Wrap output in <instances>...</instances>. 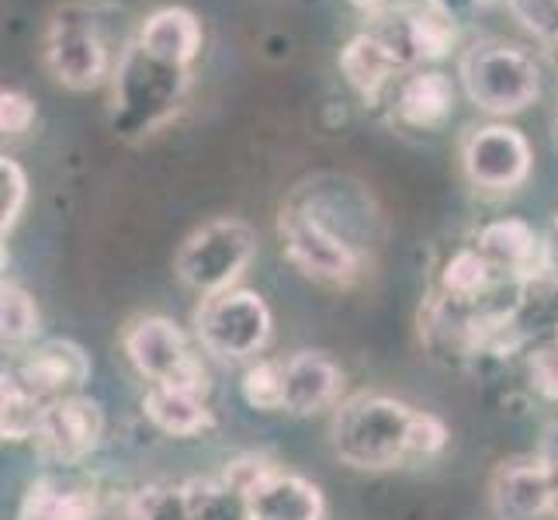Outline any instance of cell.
Wrapping results in <instances>:
<instances>
[{
  "label": "cell",
  "instance_id": "obj_31",
  "mask_svg": "<svg viewBox=\"0 0 558 520\" xmlns=\"http://www.w3.org/2000/svg\"><path fill=\"white\" fill-rule=\"evenodd\" d=\"M423 4L434 8L437 14L451 17L454 25H461V22H469V17H475L478 11H483L489 0H423Z\"/></svg>",
  "mask_w": 558,
  "mask_h": 520
},
{
  "label": "cell",
  "instance_id": "obj_20",
  "mask_svg": "<svg viewBox=\"0 0 558 520\" xmlns=\"http://www.w3.org/2000/svg\"><path fill=\"white\" fill-rule=\"evenodd\" d=\"M143 413L160 434L181 440L202 437L216 427V416H211L205 396L167 389V385H149V392L143 396Z\"/></svg>",
  "mask_w": 558,
  "mask_h": 520
},
{
  "label": "cell",
  "instance_id": "obj_12",
  "mask_svg": "<svg viewBox=\"0 0 558 520\" xmlns=\"http://www.w3.org/2000/svg\"><path fill=\"white\" fill-rule=\"evenodd\" d=\"M496 517L504 520H537L555 507V483L548 458H524L499 465L489 486Z\"/></svg>",
  "mask_w": 558,
  "mask_h": 520
},
{
  "label": "cell",
  "instance_id": "obj_33",
  "mask_svg": "<svg viewBox=\"0 0 558 520\" xmlns=\"http://www.w3.org/2000/svg\"><path fill=\"white\" fill-rule=\"evenodd\" d=\"M555 143H558V114H555Z\"/></svg>",
  "mask_w": 558,
  "mask_h": 520
},
{
  "label": "cell",
  "instance_id": "obj_25",
  "mask_svg": "<svg viewBox=\"0 0 558 520\" xmlns=\"http://www.w3.org/2000/svg\"><path fill=\"white\" fill-rule=\"evenodd\" d=\"M38 334V305L22 285L0 288V337L4 343H28Z\"/></svg>",
  "mask_w": 558,
  "mask_h": 520
},
{
  "label": "cell",
  "instance_id": "obj_2",
  "mask_svg": "<svg viewBox=\"0 0 558 520\" xmlns=\"http://www.w3.org/2000/svg\"><path fill=\"white\" fill-rule=\"evenodd\" d=\"M191 84V70L170 66L132 38L111 73V129L122 140H143L178 114Z\"/></svg>",
  "mask_w": 558,
  "mask_h": 520
},
{
  "label": "cell",
  "instance_id": "obj_28",
  "mask_svg": "<svg viewBox=\"0 0 558 520\" xmlns=\"http://www.w3.org/2000/svg\"><path fill=\"white\" fill-rule=\"evenodd\" d=\"M507 11L537 43L558 49V0H507Z\"/></svg>",
  "mask_w": 558,
  "mask_h": 520
},
{
  "label": "cell",
  "instance_id": "obj_23",
  "mask_svg": "<svg viewBox=\"0 0 558 520\" xmlns=\"http://www.w3.org/2000/svg\"><path fill=\"white\" fill-rule=\"evenodd\" d=\"M0 434L4 440H35L38 423L46 416V399H38L35 392H28L22 382H17L11 372H4L0 378Z\"/></svg>",
  "mask_w": 558,
  "mask_h": 520
},
{
  "label": "cell",
  "instance_id": "obj_7",
  "mask_svg": "<svg viewBox=\"0 0 558 520\" xmlns=\"http://www.w3.org/2000/svg\"><path fill=\"white\" fill-rule=\"evenodd\" d=\"M278 233L288 264L310 281L343 288L361 275V254L323 222L316 208L288 202L278 211Z\"/></svg>",
  "mask_w": 558,
  "mask_h": 520
},
{
  "label": "cell",
  "instance_id": "obj_29",
  "mask_svg": "<svg viewBox=\"0 0 558 520\" xmlns=\"http://www.w3.org/2000/svg\"><path fill=\"white\" fill-rule=\"evenodd\" d=\"M35 119H38V111L28 94L4 87V94H0V129H4V136L8 140L25 136V132L35 125Z\"/></svg>",
  "mask_w": 558,
  "mask_h": 520
},
{
  "label": "cell",
  "instance_id": "obj_9",
  "mask_svg": "<svg viewBox=\"0 0 558 520\" xmlns=\"http://www.w3.org/2000/svg\"><path fill=\"white\" fill-rule=\"evenodd\" d=\"M534 164L531 143L521 129L507 122H489L472 129L461 143L465 178L483 191H513L527 181Z\"/></svg>",
  "mask_w": 558,
  "mask_h": 520
},
{
  "label": "cell",
  "instance_id": "obj_34",
  "mask_svg": "<svg viewBox=\"0 0 558 520\" xmlns=\"http://www.w3.org/2000/svg\"><path fill=\"white\" fill-rule=\"evenodd\" d=\"M555 229H558V211H555Z\"/></svg>",
  "mask_w": 558,
  "mask_h": 520
},
{
  "label": "cell",
  "instance_id": "obj_1",
  "mask_svg": "<svg viewBox=\"0 0 558 520\" xmlns=\"http://www.w3.org/2000/svg\"><path fill=\"white\" fill-rule=\"evenodd\" d=\"M333 455L361 472H385L413 458H437L448 448V427L434 413L413 410L410 402L361 392L340 402L330 423Z\"/></svg>",
  "mask_w": 558,
  "mask_h": 520
},
{
  "label": "cell",
  "instance_id": "obj_5",
  "mask_svg": "<svg viewBox=\"0 0 558 520\" xmlns=\"http://www.w3.org/2000/svg\"><path fill=\"white\" fill-rule=\"evenodd\" d=\"M43 63L52 81L66 90H94L111 81V49L90 8L66 4L49 17L43 35Z\"/></svg>",
  "mask_w": 558,
  "mask_h": 520
},
{
  "label": "cell",
  "instance_id": "obj_11",
  "mask_svg": "<svg viewBox=\"0 0 558 520\" xmlns=\"http://www.w3.org/2000/svg\"><path fill=\"white\" fill-rule=\"evenodd\" d=\"M11 375L38 399L52 402V399L84 392V385L90 378V358L81 343L56 337V340L32 343L28 351L17 358Z\"/></svg>",
  "mask_w": 558,
  "mask_h": 520
},
{
  "label": "cell",
  "instance_id": "obj_8",
  "mask_svg": "<svg viewBox=\"0 0 558 520\" xmlns=\"http://www.w3.org/2000/svg\"><path fill=\"white\" fill-rule=\"evenodd\" d=\"M195 337L211 358L250 361L271 340V310L250 288H229L222 295L202 299V310L195 313Z\"/></svg>",
  "mask_w": 558,
  "mask_h": 520
},
{
  "label": "cell",
  "instance_id": "obj_16",
  "mask_svg": "<svg viewBox=\"0 0 558 520\" xmlns=\"http://www.w3.org/2000/svg\"><path fill=\"white\" fill-rule=\"evenodd\" d=\"M340 368L323 351H299L284 358V413L316 416L330 410L340 396Z\"/></svg>",
  "mask_w": 558,
  "mask_h": 520
},
{
  "label": "cell",
  "instance_id": "obj_27",
  "mask_svg": "<svg viewBox=\"0 0 558 520\" xmlns=\"http://www.w3.org/2000/svg\"><path fill=\"white\" fill-rule=\"evenodd\" d=\"M25 202H28V173L14 157H4L0 160V233H4V240L17 226V219H22Z\"/></svg>",
  "mask_w": 558,
  "mask_h": 520
},
{
  "label": "cell",
  "instance_id": "obj_21",
  "mask_svg": "<svg viewBox=\"0 0 558 520\" xmlns=\"http://www.w3.org/2000/svg\"><path fill=\"white\" fill-rule=\"evenodd\" d=\"M507 278L496 271L486 261V254L478 246H461L440 267V295L451 302L454 310H472V305H483L499 285Z\"/></svg>",
  "mask_w": 558,
  "mask_h": 520
},
{
  "label": "cell",
  "instance_id": "obj_17",
  "mask_svg": "<svg viewBox=\"0 0 558 520\" xmlns=\"http://www.w3.org/2000/svg\"><path fill=\"white\" fill-rule=\"evenodd\" d=\"M475 246L483 250L486 261L496 267L507 281L527 285L537 278V257H542V240H537V229L524 219H493L478 229Z\"/></svg>",
  "mask_w": 558,
  "mask_h": 520
},
{
  "label": "cell",
  "instance_id": "obj_14",
  "mask_svg": "<svg viewBox=\"0 0 558 520\" xmlns=\"http://www.w3.org/2000/svg\"><path fill=\"white\" fill-rule=\"evenodd\" d=\"M250 517L254 520H323L326 499L323 489L295 472L267 465L246 489Z\"/></svg>",
  "mask_w": 558,
  "mask_h": 520
},
{
  "label": "cell",
  "instance_id": "obj_3",
  "mask_svg": "<svg viewBox=\"0 0 558 520\" xmlns=\"http://www.w3.org/2000/svg\"><path fill=\"white\" fill-rule=\"evenodd\" d=\"M458 81L469 101L496 119L524 111L542 94V70H537L534 56L504 38H486L461 52Z\"/></svg>",
  "mask_w": 558,
  "mask_h": 520
},
{
  "label": "cell",
  "instance_id": "obj_30",
  "mask_svg": "<svg viewBox=\"0 0 558 520\" xmlns=\"http://www.w3.org/2000/svg\"><path fill=\"white\" fill-rule=\"evenodd\" d=\"M527 372H531V382L534 389L542 392L545 399L558 402V347H537L527 361Z\"/></svg>",
  "mask_w": 558,
  "mask_h": 520
},
{
  "label": "cell",
  "instance_id": "obj_6",
  "mask_svg": "<svg viewBox=\"0 0 558 520\" xmlns=\"http://www.w3.org/2000/svg\"><path fill=\"white\" fill-rule=\"evenodd\" d=\"M125 358L149 385H167V389L208 396V368L191 347L184 330L174 319L163 316H140L129 323L122 337Z\"/></svg>",
  "mask_w": 558,
  "mask_h": 520
},
{
  "label": "cell",
  "instance_id": "obj_35",
  "mask_svg": "<svg viewBox=\"0 0 558 520\" xmlns=\"http://www.w3.org/2000/svg\"><path fill=\"white\" fill-rule=\"evenodd\" d=\"M555 347H558V330H555Z\"/></svg>",
  "mask_w": 558,
  "mask_h": 520
},
{
  "label": "cell",
  "instance_id": "obj_4",
  "mask_svg": "<svg viewBox=\"0 0 558 520\" xmlns=\"http://www.w3.org/2000/svg\"><path fill=\"white\" fill-rule=\"evenodd\" d=\"M254 257H257V233L243 219L226 216L198 226L181 243L174 257V275L195 295L211 299L229 292Z\"/></svg>",
  "mask_w": 558,
  "mask_h": 520
},
{
  "label": "cell",
  "instance_id": "obj_19",
  "mask_svg": "<svg viewBox=\"0 0 558 520\" xmlns=\"http://www.w3.org/2000/svg\"><path fill=\"white\" fill-rule=\"evenodd\" d=\"M17 520H105V507L94 486L43 475L28 486Z\"/></svg>",
  "mask_w": 558,
  "mask_h": 520
},
{
  "label": "cell",
  "instance_id": "obj_32",
  "mask_svg": "<svg viewBox=\"0 0 558 520\" xmlns=\"http://www.w3.org/2000/svg\"><path fill=\"white\" fill-rule=\"evenodd\" d=\"M548 461H551V483H555V507H551V513L558 517V455L548 458Z\"/></svg>",
  "mask_w": 558,
  "mask_h": 520
},
{
  "label": "cell",
  "instance_id": "obj_26",
  "mask_svg": "<svg viewBox=\"0 0 558 520\" xmlns=\"http://www.w3.org/2000/svg\"><path fill=\"white\" fill-rule=\"evenodd\" d=\"M125 520H191L184 486H149L125 507Z\"/></svg>",
  "mask_w": 558,
  "mask_h": 520
},
{
  "label": "cell",
  "instance_id": "obj_10",
  "mask_svg": "<svg viewBox=\"0 0 558 520\" xmlns=\"http://www.w3.org/2000/svg\"><path fill=\"white\" fill-rule=\"evenodd\" d=\"M105 440V410L98 399L84 392L46 402V416L38 423L35 445L52 465H81L101 448Z\"/></svg>",
  "mask_w": 558,
  "mask_h": 520
},
{
  "label": "cell",
  "instance_id": "obj_22",
  "mask_svg": "<svg viewBox=\"0 0 558 520\" xmlns=\"http://www.w3.org/2000/svg\"><path fill=\"white\" fill-rule=\"evenodd\" d=\"M184 496L191 520H254L246 493L226 479H187Z\"/></svg>",
  "mask_w": 558,
  "mask_h": 520
},
{
  "label": "cell",
  "instance_id": "obj_15",
  "mask_svg": "<svg viewBox=\"0 0 558 520\" xmlns=\"http://www.w3.org/2000/svg\"><path fill=\"white\" fill-rule=\"evenodd\" d=\"M337 66L343 81H348V87L368 105H378L381 94L399 81V73H410L402 66L399 56L389 49V43H385L381 35H375L372 28L348 38V46L340 49Z\"/></svg>",
  "mask_w": 558,
  "mask_h": 520
},
{
  "label": "cell",
  "instance_id": "obj_18",
  "mask_svg": "<svg viewBox=\"0 0 558 520\" xmlns=\"http://www.w3.org/2000/svg\"><path fill=\"white\" fill-rule=\"evenodd\" d=\"M136 43L153 56V60L191 70V63H195L202 52L205 32H202V22L195 11L170 4V8H157L153 14H146Z\"/></svg>",
  "mask_w": 558,
  "mask_h": 520
},
{
  "label": "cell",
  "instance_id": "obj_24",
  "mask_svg": "<svg viewBox=\"0 0 558 520\" xmlns=\"http://www.w3.org/2000/svg\"><path fill=\"white\" fill-rule=\"evenodd\" d=\"M240 396L250 410L281 413L284 410V358L250 361L240 378Z\"/></svg>",
  "mask_w": 558,
  "mask_h": 520
},
{
  "label": "cell",
  "instance_id": "obj_13",
  "mask_svg": "<svg viewBox=\"0 0 558 520\" xmlns=\"http://www.w3.org/2000/svg\"><path fill=\"white\" fill-rule=\"evenodd\" d=\"M458 108V87L445 70L420 66L410 70L396 87L392 98V114L399 125L413 132H440Z\"/></svg>",
  "mask_w": 558,
  "mask_h": 520
}]
</instances>
